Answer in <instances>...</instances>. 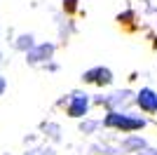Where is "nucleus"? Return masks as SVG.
<instances>
[{
	"instance_id": "nucleus-2",
	"label": "nucleus",
	"mask_w": 157,
	"mask_h": 155,
	"mask_svg": "<svg viewBox=\"0 0 157 155\" xmlns=\"http://www.w3.org/2000/svg\"><path fill=\"white\" fill-rule=\"evenodd\" d=\"M136 103L145 110V113H157V94H155L152 89H148V87L138 92Z\"/></svg>"
},
{
	"instance_id": "nucleus-4",
	"label": "nucleus",
	"mask_w": 157,
	"mask_h": 155,
	"mask_svg": "<svg viewBox=\"0 0 157 155\" xmlns=\"http://www.w3.org/2000/svg\"><path fill=\"white\" fill-rule=\"evenodd\" d=\"M85 80L87 82H96V85H108L113 80V75L108 68H94V71H89L85 75Z\"/></svg>"
},
{
	"instance_id": "nucleus-3",
	"label": "nucleus",
	"mask_w": 157,
	"mask_h": 155,
	"mask_svg": "<svg viewBox=\"0 0 157 155\" xmlns=\"http://www.w3.org/2000/svg\"><path fill=\"white\" fill-rule=\"evenodd\" d=\"M87 106H89L87 97H82V94H75V97L68 101V115H71V117L85 115V113H87Z\"/></svg>"
},
{
	"instance_id": "nucleus-1",
	"label": "nucleus",
	"mask_w": 157,
	"mask_h": 155,
	"mask_svg": "<svg viewBox=\"0 0 157 155\" xmlns=\"http://www.w3.org/2000/svg\"><path fill=\"white\" fill-rule=\"evenodd\" d=\"M105 125H108V127H115V129H122V132H134V129H143L145 122L138 120V117L127 115V113H108Z\"/></svg>"
},
{
	"instance_id": "nucleus-5",
	"label": "nucleus",
	"mask_w": 157,
	"mask_h": 155,
	"mask_svg": "<svg viewBox=\"0 0 157 155\" xmlns=\"http://www.w3.org/2000/svg\"><path fill=\"white\" fill-rule=\"evenodd\" d=\"M2 92H5V80L0 78V94H2Z\"/></svg>"
}]
</instances>
